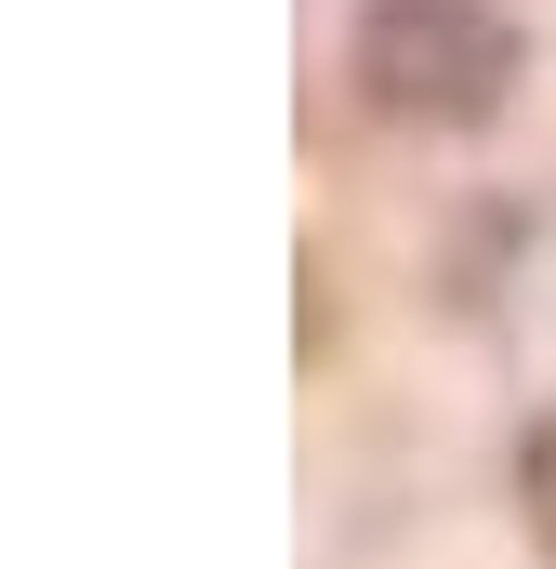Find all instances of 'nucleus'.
I'll return each mask as SVG.
<instances>
[{"instance_id":"f257e3e1","label":"nucleus","mask_w":556,"mask_h":569,"mask_svg":"<svg viewBox=\"0 0 556 569\" xmlns=\"http://www.w3.org/2000/svg\"><path fill=\"white\" fill-rule=\"evenodd\" d=\"M345 80L398 133H477L530 80V27L504 0H358L345 13Z\"/></svg>"},{"instance_id":"f03ea898","label":"nucleus","mask_w":556,"mask_h":569,"mask_svg":"<svg viewBox=\"0 0 556 569\" xmlns=\"http://www.w3.org/2000/svg\"><path fill=\"white\" fill-rule=\"evenodd\" d=\"M517 503H530V530H544V557H556V411L517 437Z\"/></svg>"}]
</instances>
